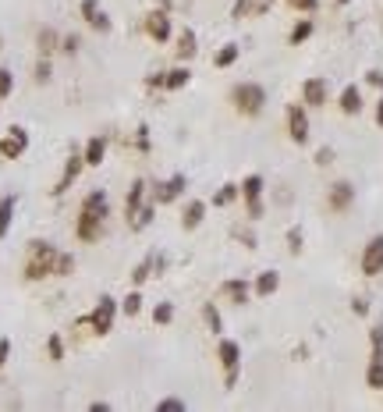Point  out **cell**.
Instances as JSON below:
<instances>
[{"label":"cell","mask_w":383,"mask_h":412,"mask_svg":"<svg viewBox=\"0 0 383 412\" xmlns=\"http://www.w3.org/2000/svg\"><path fill=\"white\" fill-rule=\"evenodd\" d=\"M337 4H348V0H337Z\"/></svg>","instance_id":"obj_50"},{"label":"cell","mask_w":383,"mask_h":412,"mask_svg":"<svg viewBox=\"0 0 383 412\" xmlns=\"http://www.w3.org/2000/svg\"><path fill=\"white\" fill-rule=\"evenodd\" d=\"M72 270H75V256L61 253V256H57V267H54V274H57V277H68Z\"/></svg>","instance_id":"obj_36"},{"label":"cell","mask_w":383,"mask_h":412,"mask_svg":"<svg viewBox=\"0 0 383 412\" xmlns=\"http://www.w3.org/2000/svg\"><path fill=\"white\" fill-rule=\"evenodd\" d=\"M365 82H369V86H376V89H383V71H369V75H365Z\"/></svg>","instance_id":"obj_45"},{"label":"cell","mask_w":383,"mask_h":412,"mask_svg":"<svg viewBox=\"0 0 383 412\" xmlns=\"http://www.w3.org/2000/svg\"><path fill=\"white\" fill-rule=\"evenodd\" d=\"M146 277H153V260H142V263L132 270V285H142Z\"/></svg>","instance_id":"obj_37"},{"label":"cell","mask_w":383,"mask_h":412,"mask_svg":"<svg viewBox=\"0 0 383 412\" xmlns=\"http://www.w3.org/2000/svg\"><path fill=\"white\" fill-rule=\"evenodd\" d=\"M330 156H333L330 149H319V156H316V164H330Z\"/></svg>","instance_id":"obj_48"},{"label":"cell","mask_w":383,"mask_h":412,"mask_svg":"<svg viewBox=\"0 0 383 412\" xmlns=\"http://www.w3.org/2000/svg\"><path fill=\"white\" fill-rule=\"evenodd\" d=\"M195 50H199V40H195V33H192V29H185V33H181V40H178V61L195 57Z\"/></svg>","instance_id":"obj_25"},{"label":"cell","mask_w":383,"mask_h":412,"mask_svg":"<svg viewBox=\"0 0 383 412\" xmlns=\"http://www.w3.org/2000/svg\"><path fill=\"white\" fill-rule=\"evenodd\" d=\"M33 79H36L40 86H47V82L54 79V68H50V57H40V61H36V75H33Z\"/></svg>","instance_id":"obj_33"},{"label":"cell","mask_w":383,"mask_h":412,"mask_svg":"<svg viewBox=\"0 0 383 412\" xmlns=\"http://www.w3.org/2000/svg\"><path fill=\"white\" fill-rule=\"evenodd\" d=\"M15 195H4V199H0V239H4L8 235V228H11V217H15Z\"/></svg>","instance_id":"obj_23"},{"label":"cell","mask_w":383,"mask_h":412,"mask_svg":"<svg viewBox=\"0 0 383 412\" xmlns=\"http://www.w3.org/2000/svg\"><path fill=\"white\" fill-rule=\"evenodd\" d=\"M142 199H146V181H135V185H132V192H128V202H125L128 224L139 217V210H142Z\"/></svg>","instance_id":"obj_18"},{"label":"cell","mask_w":383,"mask_h":412,"mask_svg":"<svg viewBox=\"0 0 383 412\" xmlns=\"http://www.w3.org/2000/svg\"><path fill=\"white\" fill-rule=\"evenodd\" d=\"M362 274L365 277H376L383 274V235H372L362 249Z\"/></svg>","instance_id":"obj_8"},{"label":"cell","mask_w":383,"mask_h":412,"mask_svg":"<svg viewBox=\"0 0 383 412\" xmlns=\"http://www.w3.org/2000/svg\"><path fill=\"white\" fill-rule=\"evenodd\" d=\"M376 125H379V128H383V96H379V100H376Z\"/></svg>","instance_id":"obj_47"},{"label":"cell","mask_w":383,"mask_h":412,"mask_svg":"<svg viewBox=\"0 0 383 412\" xmlns=\"http://www.w3.org/2000/svg\"><path fill=\"white\" fill-rule=\"evenodd\" d=\"M231 103H234L238 114H245V118H259L263 107H266V89H263L259 82H238V86L231 89Z\"/></svg>","instance_id":"obj_3"},{"label":"cell","mask_w":383,"mask_h":412,"mask_svg":"<svg viewBox=\"0 0 383 412\" xmlns=\"http://www.w3.org/2000/svg\"><path fill=\"white\" fill-rule=\"evenodd\" d=\"M107 217H110V199L103 188L89 192L82 199V210H79V224H75V239L79 242H100L107 231Z\"/></svg>","instance_id":"obj_1"},{"label":"cell","mask_w":383,"mask_h":412,"mask_svg":"<svg viewBox=\"0 0 383 412\" xmlns=\"http://www.w3.org/2000/svg\"><path fill=\"white\" fill-rule=\"evenodd\" d=\"M217 359L224 366V384L234 387L238 384V366H241V345L231 341V338H220L217 341Z\"/></svg>","instance_id":"obj_5"},{"label":"cell","mask_w":383,"mask_h":412,"mask_svg":"<svg viewBox=\"0 0 383 412\" xmlns=\"http://www.w3.org/2000/svg\"><path fill=\"white\" fill-rule=\"evenodd\" d=\"M302 103L305 107H323L326 103V82L323 79H305L302 82Z\"/></svg>","instance_id":"obj_12"},{"label":"cell","mask_w":383,"mask_h":412,"mask_svg":"<svg viewBox=\"0 0 383 412\" xmlns=\"http://www.w3.org/2000/svg\"><path fill=\"white\" fill-rule=\"evenodd\" d=\"M82 167H86V156L72 153V156H68V167H64V174H61V181H57V188H54V195H64V192L72 188V181L82 174Z\"/></svg>","instance_id":"obj_13"},{"label":"cell","mask_w":383,"mask_h":412,"mask_svg":"<svg viewBox=\"0 0 383 412\" xmlns=\"http://www.w3.org/2000/svg\"><path fill=\"white\" fill-rule=\"evenodd\" d=\"M351 202H355V185L351 181H333L330 192H326V206L333 214H348Z\"/></svg>","instance_id":"obj_9"},{"label":"cell","mask_w":383,"mask_h":412,"mask_svg":"<svg viewBox=\"0 0 383 412\" xmlns=\"http://www.w3.org/2000/svg\"><path fill=\"white\" fill-rule=\"evenodd\" d=\"M153 320H156L160 327H167V324L174 320V306H171V302H160V306L153 309Z\"/></svg>","instance_id":"obj_35"},{"label":"cell","mask_w":383,"mask_h":412,"mask_svg":"<svg viewBox=\"0 0 383 412\" xmlns=\"http://www.w3.org/2000/svg\"><path fill=\"white\" fill-rule=\"evenodd\" d=\"M234 61H238V47H234V43H231V47H220V50H217V57H213V64H217V68H231Z\"/></svg>","instance_id":"obj_31"},{"label":"cell","mask_w":383,"mask_h":412,"mask_svg":"<svg viewBox=\"0 0 383 412\" xmlns=\"http://www.w3.org/2000/svg\"><path fill=\"white\" fill-rule=\"evenodd\" d=\"M188 79H192V71L185 64H178V68H171L164 75V89H181V86H188Z\"/></svg>","instance_id":"obj_26"},{"label":"cell","mask_w":383,"mask_h":412,"mask_svg":"<svg viewBox=\"0 0 383 412\" xmlns=\"http://www.w3.org/2000/svg\"><path fill=\"white\" fill-rule=\"evenodd\" d=\"M79 15L86 18V25L93 33H110V15L100 8V0H82L79 4Z\"/></svg>","instance_id":"obj_10"},{"label":"cell","mask_w":383,"mask_h":412,"mask_svg":"<svg viewBox=\"0 0 383 412\" xmlns=\"http://www.w3.org/2000/svg\"><path fill=\"white\" fill-rule=\"evenodd\" d=\"M287 242H291V253H302V231H298V228H291Z\"/></svg>","instance_id":"obj_43"},{"label":"cell","mask_w":383,"mask_h":412,"mask_svg":"<svg viewBox=\"0 0 383 412\" xmlns=\"http://www.w3.org/2000/svg\"><path fill=\"white\" fill-rule=\"evenodd\" d=\"M287 8L298 11V15H312V11L319 8V0H287Z\"/></svg>","instance_id":"obj_39"},{"label":"cell","mask_w":383,"mask_h":412,"mask_svg":"<svg viewBox=\"0 0 383 412\" xmlns=\"http://www.w3.org/2000/svg\"><path fill=\"white\" fill-rule=\"evenodd\" d=\"M57 256H61V253H57L50 242H43V239L29 242L25 267H22L25 281H43V277H50V274H54V267H57Z\"/></svg>","instance_id":"obj_2"},{"label":"cell","mask_w":383,"mask_h":412,"mask_svg":"<svg viewBox=\"0 0 383 412\" xmlns=\"http://www.w3.org/2000/svg\"><path fill=\"white\" fill-rule=\"evenodd\" d=\"M181 192H185V174H174V178H167V181L156 185L153 199H156V202H174Z\"/></svg>","instance_id":"obj_14"},{"label":"cell","mask_w":383,"mask_h":412,"mask_svg":"<svg viewBox=\"0 0 383 412\" xmlns=\"http://www.w3.org/2000/svg\"><path fill=\"white\" fill-rule=\"evenodd\" d=\"M202 217H206V202H202V199H192V202L185 206V214H181V228H185V231H195V228L202 224Z\"/></svg>","instance_id":"obj_16"},{"label":"cell","mask_w":383,"mask_h":412,"mask_svg":"<svg viewBox=\"0 0 383 412\" xmlns=\"http://www.w3.org/2000/svg\"><path fill=\"white\" fill-rule=\"evenodd\" d=\"M36 50H40V57L57 54V50H61V33H57V29H50V25H43V29L36 33Z\"/></svg>","instance_id":"obj_15"},{"label":"cell","mask_w":383,"mask_h":412,"mask_svg":"<svg viewBox=\"0 0 383 412\" xmlns=\"http://www.w3.org/2000/svg\"><path fill=\"white\" fill-rule=\"evenodd\" d=\"M280 288V274L277 270H263L259 277H256V285H252V292L259 295V299H266V295H273Z\"/></svg>","instance_id":"obj_19"},{"label":"cell","mask_w":383,"mask_h":412,"mask_svg":"<svg viewBox=\"0 0 383 412\" xmlns=\"http://www.w3.org/2000/svg\"><path fill=\"white\" fill-rule=\"evenodd\" d=\"M241 199H245V206L248 202H263V178L259 174H248L241 181Z\"/></svg>","instance_id":"obj_22"},{"label":"cell","mask_w":383,"mask_h":412,"mask_svg":"<svg viewBox=\"0 0 383 412\" xmlns=\"http://www.w3.org/2000/svg\"><path fill=\"white\" fill-rule=\"evenodd\" d=\"M0 50H4V47H0Z\"/></svg>","instance_id":"obj_51"},{"label":"cell","mask_w":383,"mask_h":412,"mask_svg":"<svg viewBox=\"0 0 383 412\" xmlns=\"http://www.w3.org/2000/svg\"><path fill=\"white\" fill-rule=\"evenodd\" d=\"M118 313H121V302H118V299H110V295H103V299L96 302V309L86 316V324H89L96 334H110V331H114Z\"/></svg>","instance_id":"obj_4"},{"label":"cell","mask_w":383,"mask_h":412,"mask_svg":"<svg viewBox=\"0 0 383 412\" xmlns=\"http://www.w3.org/2000/svg\"><path fill=\"white\" fill-rule=\"evenodd\" d=\"M365 384H369L372 391H383V359H369V366H365Z\"/></svg>","instance_id":"obj_27"},{"label":"cell","mask_w":383,"mask_h":412,"mask_svg":"<svg viewBox=\"0 0 383 412\" xmlns=\"http://www.w3.org/2000/svg\"><path fill=\"white\" fill-rule=\"evenodd\" d=\"M202 316H206L210 331L220 338V331H224V320H220V313H217V306H213V302H206V306H202Z\"/></svg>","instance_id":"obj_32"},{"label":"cell","mask_w":383,"mask_h":412,"mask_svg":"<svg viewBox=\"0 0 383 412\" xmlns=\"http://www.w3.org/2000/svg\"><path fill=\"white\" fill-rule=\"evenodd\" d=\"M224 295H231L234 306H245V302H248V285H245V281H227V285H224Z\"/></svg>","instance_id":"obj_28"},{"label":"cell","mask_w":383,"mask_h":412,"mask_svg":"<svg viewBox=\"0 0 383 412\" xmlns=\"http://www.w3.org/2000/svg\"><path fill=\"white\" fill-rule=\"evenodd\" d=\"M309 114H305V107L302 103H291L287 107V135H291V142H298V146H305L309 142Z\"/></svg>","instance_id":"obj_7"},{"label":"cell","mask_w":383,"mask_h":412,"mask_svg":"<svg viewBox=\"0 0 383 412\" xmlns=\"http://www.w3.org/2000/svg\"><path fill=\"white\" fill-rule=\"evenodd\" d=\"M47 355H50V362H61V359H64V341H61L57 334L47 338Z\"/></svg>","instance_id":"obj_34"},{"label":"cell","mask_w":383,"mask_h":412,"mask_svg":"<svg viewBox=\"0 0 383 412\" xmlns=\"http://www.w3.org/2000/svg\"><path fill=\"white\" fill-rule=\"evenodd\" d=\"M351 309H355L358 316H365V313H369V302H365V299H355V302H351Z\"/></svg>","instance_id":"obj_46"},{"label":"cell","mask_w":383,"mask_h":412,"mask_svg":"<svg viewBox=\"0 0 383 412\" xmlns=\"http://www.w3.org/2000/svg\"><path fill=\"white\" fill-rule=\"evenodd\" d=\"M341 110H344V114H362V89H358V86H344V93H341Z\"/></svg>","instance_id":"obj_21"},{"label":"cell","mask_w":383,"mask_h":412,"mask_svg":"<svg viewBox=\"0 0 383 412\" xmlns=\"http://www.w3.org/2000/svg\"><path fill=\"white\" fill-rule=\"evenodd\" d=\"M89 408H93V412H110V405H107V401H93Z\"/></svg>","instance_id":"obj_49"},{"label":"cell","mask_w":383,"mask_h":412,"mask_svg":"<svg viewBox=\"0 0 383 412\" xmlns=\"http://www.w3.org/2000/svg\"><path fill=\"white\" fill-rule=\"evenodd\" d=\"M238 195H241V185H231V181H227V185H220V188H217L213 202H217V206H231Z\"/></svg>","instance_id":"obj_29"},{"label":"cell","mask_w":383,"mask_h":412,"mask_svg":"<svg viewBox=\"0 0 383 412\" xmlns=\"http://www.w3.org/2000/svg\"><path fill=\"white\" fill-rule=\"evenodd\" d=\"M156 412H185V401L181 398H160L156 401Z\"/></svg>","instance_id":"obj_40"},{"label":"cell","mask_w":383,"mask_h":412,"mask_svg":"<svg viewBox=\"0 0 383 412\" xmlns=\"http://www.w3.org/2000/svg\"><path fill=\"white\" fill-rule=\"evenodd\" d=\"M79 47H82V40H79V36H61V50H64L68 57H75V54H79Z\"/></svg>","instance_id":"obj_41"},{"label":"cell","mask_w":383,"mask_h":412,"mask_svg":"<svg viewBox=\"0 0 383 412\" xmlns=\"http://www.w3.org/2000/svg\"><path fill=\"white\" fill-rule=\"evenodd\" d=\"M11 89H15V75H11L4 64H0V100L11 96Z\"/></svg>","instance_id":"obj_38"},{"label":"cell","mask_w":383,"mask_h":412,"mask_svg":"<svg viewBox=\"0 0 383 412\" xmlns=\"http://www.w3.org/2000/svg\"><path fill=\"white\" fill-rule=\"evenodd\" d=\"M369 341H372V348H376V345H383V324H376V327L369 331Z\"/></svg>","instance_id":"obj_44"},{"label":"cell","mask_w":383,"mask_h":412,"mask_svg":"<svg viewBox=\"0 0 383 412\" xmlns=\"http://www.w3.org/2000/svg\"><path fill=\"white\" fill-rule=\"evenodd\" d=\"M25 149H29V132L22 125H11L8 135L0 139V156H4V160H18Z\"/></svg>","instance_id":"obj_6"},{"label":"cell","mask_w":383,"mask_h":412,"mask_svg":"<svg viewBox=\"0 0 383 412\" xmlns=\"http://www.w3.org/2000/svg\"><path fill=\"white\" fill-rule=\"evenodd\" d=\"M86 167H100L103 164V156H107V135H93L89 142H86Z\"/></svg>","instance_id":"obj_17"},{"label":"cell","mask_w":383,"mask_h":412,"mask_svg":"<svg viewBox=\"0 0 383 412\" xmlns=\"http://www.w3.org/2000/svg\"><path fill=\"white\" fill-rule=\"evenodd\" d=\"M8 359H11V341H8V338H0V370L8 366Z\"/></svg>","instance_id":"obj_42"},{"label":"cell","mask_w":383,"mask_h":412,"mask_svg":"<svg viewBox=\"0 0 383 412\" xmlns=\"http://www.w3.org/2000/svg\"><path fill=\"white\" fill-rule=\"evenodd\" d=\"M312 33H316V22H312V18H302V22H298V25L291 29L287 43H291V47H302V43H305V40H309Z\"/></svg>","instance_id":"obj_24"},{"label":"cell","mask_w":383,"mask_h":412,"mask_svg":"<svg viewBox=\"0 0 383 412\" xmlns=\"http://www.w3.org/2000/svg\"><path fill=\"white\" fill-rule=\"evenodd\" d=\"M121 313H125V316H139V313H142V295H139V288L128 292V295L121 299Z\"/></svg>","instance_id":"obj_30"},{"label":"cell","mask_w":383,"mask_h":412,"mask_svg":"<svg viewBox=\"0 0 383 412\" xmlns=\"http://www.w3.org/2000/svg\"><path fill=\"white\" fill-rule=\"evenodd\" d=\"M146 36L153 43H167L171 40V15L167 11H149L146 15Z\"/></svg>","instance_id":"obj_11"},{"label":"cell","mask_w":383,"mask_h":412,"mask_svg":"<svg viewBox=\"0 0 383 412\" xmlns=\"http://www.w3.org/2000/svg\"><path fill=\"white\" fill-rule=\"evenodd\" d=\"M270 4H273V0H238V4H234V18H256Z\"/></svg>","instance_id":"obj_20"}]
</instances>
